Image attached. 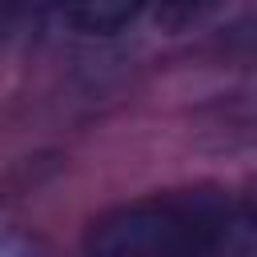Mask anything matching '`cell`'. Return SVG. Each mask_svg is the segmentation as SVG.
Segmentation results:
<instances>
[{
    "label": "cell",
    "instance_id": "1",
    "mask_svg": "<svg viewBox=\"0 0 257 257\" xmlns=\"http://www.w3.org/2000/svg\"><path fill=\"white\" fill-rule=\"evenodd\" d=\"M249 217L221 193H181L116 205L92 221L84 249L96 257H177L237 249Z\"/></svg>",
    "mask_w": 257,
    "mask_h": 257
},
{
    "label": "cell",
    "instance_id": "4",
    "mask_svg": "<svg viewBox=\"0 0 257 257\" xmlns=\"http://www.w3.org/2000/svg\"><path fill=\"white\" fill-rule=\"evenodd\" d=\"M28 4H32V0H28Z\"/></svg>",
    "mask_w": 257,
    "mask_h": 257
},
{
    "label": "cell",
    "instance_id": "2",
    "mask_svg": "<svg viewBox=\"0 0 257 257\" xmlns=\"http://www.w3.org/2000/svg\"><path fill=\"white\" fill-rule=\"evenodd\" d=\"M64 20L84 36H112L141 16L149 0H56Z\"/></svg>",
    "mask_w": 257,
    "mask_h": 257
},
{
    "label": "cell",
    "instance_id": "3",
    "mask_svg": "<svg viewBox=\"0 0 257 257\" xmlns=\"http://www.w3.org/2000/svg\"><path fill=\"white\" fill-rule=\"evenodd\" d=\"M225 0H161L157 4V20L165 32H185L193 24H201L209 12H217Z\"/></svg>",
    "mask_w": 257,
    "mask_h": 257
}]
</instances>
